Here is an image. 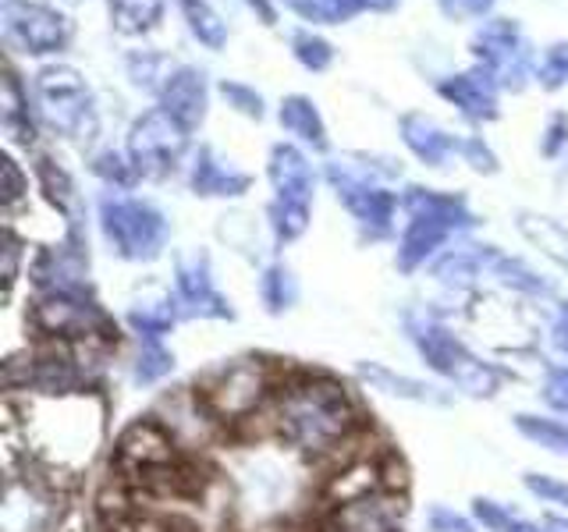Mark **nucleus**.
<instances>
[{"label":"nucleus","instance_id":"obj_1","mask_svg":"<svg viewBox=\"0 0 568 532\" xmlns=\"http://www.w3.org/2000/svg\"><path fill=\"white\" fill-rule=\"evenodd\" d=\"M103 440V405L79 395H40L26 405V454H32L40 483L75 479Z\"/></svg>","mask_w":568,"mask_h":532},{"label":"nucleus","instance_id":"obj_2","mask_svg":"<svg viewBox=\"0 0 568 532\" xmlns=\"http://www.w3.org/2000/svg\"><path fill=\"white\" fill-rule=\"evenodd\" d=\"M277 437L302 454H331L359 426L352 395L327 377H298L274 390Z\"/></svg>","mask_w":568,"mask_h":532},{"label":"nucleus","instance_id":"obj_3","mask_svg":"<svg viewBox=\"0 0 568 532\" xmlns=\"http://www.w3.org/2000/svg\"><path fill=\"white\" fill-rule=\"evenodd\" d=\"M405 206H408V213H413V221H408L402 245H398L402 270H416V266L426 263V256H434L458 227L476 224V217L469 213L462 195H444L434 188H413L405 195Z\"/></svg>","mask_w":568,"mask_h":532},{"label":"nucleus","instance_id":"obj_4","mask_svg":"<svg viewBox=\"0 0 568 532\" xmlns=\"http://www.w3.org/2000/svg\"><path fill=\"white\" fill-rule=\"evenodd\" d=\"M36 106L53 132H61L75 142H89L97 135V100L93 89L75 68L47 64L36 75Z\"/></svg>","mask_w":568,"mask_h":532},{"label":"nucleus","instance_id":"obj_5","mask_svg":"<svg viewBox=\"0 0 568 532\" xmlns=\"http://www.w3.org/2000/svg\"><path fill=\"white\" fill-rule=\"evenodd\" d=\"M408 330H413V341L423 351V359L462 390H469V395H494L497 383H501V372L469 355L466 345L452 330L434 324V319H408Z\"/></svg>","mask_w":568,"mask_h":532},{"label":"nucleus","instance_id":"obj_6","mask_svg":"<svg viewBox=\"0 0 568 532\" xmlns=\"http://www.w3.org/2000/svg\"><path fill=\"white\" fill-rule=\"evenodd\" d=\"M103 235L124 259H153L168 242V221L156 206L142 200H103Z\"/></svg>","mask_w":568,"mask_h":532},{"label":"nucleus","instance_id":"obj_7","mask_svg":"<svg viewBox=\"0 0 568 532\" xmlns=\"http://www.w3.org/2000/svg\"><path fill=\"white\" fill-rule=\"evenodd\" d=\"M476 64L501 89H523L532 75V47L515 18H490L473 35Z\"/></svg>","mask_w":568,"mask_h":532},{"label":"nucleus","instance_id":"obj_8","mask_svg":"<svg viewBox=\"0 0 568 532\" xmlns=\"http://www.w3.org/2000/svg\"><path fill=\"white\" fill-rule=\"evenodd\" d=\"M271 390L277 387L271 383V372L260 359H239L203 383V401L221 422H242L271 398Z\"/></svg>","mask_w":568,"mask_h":532},{"label":"nucleus","instance_id":"obj_9","mask_svg":"<svg viewBox=\"0 0 568 532\" xmlns=\"http://www.w3.org/2000/svg\"><path fill=\"white\" fill-rule=\"evenodd\" d=\"M189 150V129L178 124L164 106L146 111L132 121L129 129V160L139 174L146 177H164L171 174Z\"/></svg>","mask_w":568,"mask_h":532},{"label":"nucleus","instance_id":"obj_10","mask_svg":"<svg viewBox=\"0 0 568 532\" xmlns=\"http://www.w3.org/2000/svg\"><path fill=\"white\" fill-rule=\"evenodd\" d=\"M36 327L50 337H75V341H93V337H111L118 334V327L111 324V316H106L97 301H89L79 291H47L40 298V306L32 313Z\"/></svg>","mask_w":568,"mask_h":532},{"label":"nucleus","instance_id":"obj_11","mask_svg":"<svg viewBox=\"0 0 568 532\" xmlns=\"http://www.w3.org/2000/svg\"><path fill=\"white\" fill-rule=\"evenodd\" d=\"M327 182L334 185L337 200L348 206V213L369 238H384L390 224H395V209L398 200L390 195L384 185H377L373 177H366L363 171H355L352 164H331L327 167Z\"/></svg>","mask_w":568,"mask_h":532},{"label":"nucleus","instance_id":"obj_12","mask_svg":"<svg viewBox=\"0 0 568 532\" xmlns=\"http://www.w3.org/2000/svg\"><path fill=\"white\" fill-rule=\"evenodd\" d=\"M4 35L32 58L61 53L71 43V22L40 0H8L4 4Z\"/></svg>","mask_w":568,"mask_h":532},{"label":"nucleus","instance_id":"obj_13","mask_svg":"<svg viewBox=\"0 0 568 532\" xmlns=\"http://www.w3.org/2000/svg\"><path fill=\"white\" fill-rule=\"evenodd\" d=\"M327 532H402V497L381 490L363 501L337 504Z\"/></svg>","mask_w":568,"mask_h":532},{"label":"nucleus","instance_id":"obj_14","mask_svg":"<svg viewBox=\"0 0 568 532\" xmlns=\"http://www.w3.org/2000/svg\"><path fill=\"white\" fill-rule=\"evenodd\" d=\"M156 96H160V106H164L178 124H185L189 132L203 124L206 106H210V89H206V75L200 68L178 64Z\"/></svg>","mask_w":568,"mask_h":532},{"label":"nucleus","instance_id":"obj_15","mask_svg":"<svg viewBox=\"0 0 568 532\" xmlns=\"http://www.w3.org/2000/svg\"><path fill=\"white\" fill-rule=\"evenodd\" d=\"M174 298L182 313L189 316H231L227 298L217 291V284L210 277V263L206 256H189L178 263V280H174Z\"/></svg>","mask_w":568,"mask_h":532},{"label":"nucleus","instance_id":"obj_16","mask_svg":"<svg viewBox=\"0 0 568 532\" xmlns=\"http://www.w3.org/2000/svg\"><path fill=\"white\" fill-rule=\"evenodd\" d=\"M271 182H274V192H277L274 203L310 209L316 174L310 167V160L302 156L295 146H284V142H281V146L271 150Z\"/></svg>","mask_w":568,"mask_h":532},{"label":"nucleus","instance_id":"obj_17","mask_svg":"<svg viewBox=\"0 0 568 532\" xmlns=\"http://www.w3.org/2000/svg\"><path fill=\"white\" fill-rule=\"evenodd\" d=\"M497 85L484 68H473V71H462V75H452L437 85V93L455 103L462 114L469 121H490L497 117Z\"/></svg>","mask_w":568,"mask_h":532},{"label":"nucleus","instance_id":"obj_18","mask_svg":"<svg viewBox=\"0 0 568 532\" xmlns=\"http://www.w3.org/2000/svg\"><path fill=\"white\" fill-rule=\"evenodd\" d=\"M381 490H390L387 469L373 454H359V458H348L345 466L331 475L327 501H331V508H337V504L363 501V497L381 493Z\"/></svg>","mask_w":568,"mask_h":532},{"label":"nucleus","instance_id":"obj_19","mask_svg":"<svg viewBox=\"0 0 568 532\" xmlns=\"http://www.w3.org/2000/svg\"><path fill=\"white\" fill-rule=\"evenodd\" d=\"M402 139H405V146L430 167H444L452 156H462V146H466V139H458L448 129H440V124L426 114H405L402 117Z\"/></svg>","mask_w":568,"mask_h":532},{"label":"nucleus","instance_id":"obj_20","mask_svg":"<svg viewBox=\"0 0 568 532\" xmlns=\"http://www.w3.org/2000/svg\"><path fill=\"white\" fill-rule=\"evenodd\" d=\"M189 185L195 195H242L248 188V174L231 167L227 160H221L210 146H203L192 160Z\"/></svg>","mask_w":568,"mask_h":532},{"label":"nucleus","instance_id":"obj_21","mask_svg":"<svg viewBox=\"0 0 568 532\" xmlns=\"http://www.w3.org/2000/svg\"><path fill=\"white\" fill-rule=\"evenodd\" d=\"M281 129L310 142L313 150H327V129H324V117H320L316 103L310 96H288L281 103Z\"/></svg>","mask_w":568,"mask_h":532},{"label":"nucleus","instance_id":"obj_22","mask_svg":"<svg viewBox=\"0 0 568 532\" xmlns=\"http://www.w3.org/2000/svg\"><path fill=\"white\" fill-rule=\"evenodd\" d=\"M168 0H106L111 25L121 35H146L160 25Z\"/></svg>","mask_w":568,"mask_h":532},{"label":"nucleus","instance_id":"obj_23","mask_svg":"<svg viewBox=\"0 0 568 532\" xmlns=\"http://www.w3.org/2000/svg\"><path fill=\"white\" fill-rule=\"evenodd\" d=\"M178 8H182V14H185L189 32L203 47H210V50L227 47V22L217 14V8H213L210 0H178Z\"/></svg>","mask_w":568,"mask_h":532},{"label":"nucleus","instance_id":"obj_24","mask_svg":"<svg viewBox=\"0 0 568 532\" xmlns=\"http://www.w3.org/2000/svg\"><path fill=\"white\" fill-rule=\"evenodd\" d=\"M519 231L532 242L544 248V256H550L558 266H568V231L550 221V217H537V213H523L519 217Z\"/></svg>","mask_w":568,"mask_h":532},{"label":"nucleus","instance_id":"obj_25","mask_svg":"<svg viewBox=\"0 0 568 532\" xmlns=\"http://www.w3.org/2000/svg\"><path fill=\"white\" fill-rule=\"evenodd\" d=\"M284 4H288L302 22H313V25H342L359 11H366L363 0H284Z\"/></svg>","mask_w":568,"mask_h":532},{"label":"nucleus","instance_id":"obj_26","mask_svg":"<svg viewBox=\"0 0 568 532\" xmlns=\"http://www.w3.org/2000/svg\"><path fill=\"white\" fill-rule=\"evenodd\" d=\"M178 298H156V301H139V306L129 313V324L146 337V341H160L171 327H174V316H178Z\"/></svg>","mask_w":568,"mask_h":532},{"label":"nucleus","instance_id":"obj_27","mask_svg":"<svg viewBox=\"0 0 568 532\" xmlns=\"http://www.w3.org/2000/svg\"><path fill=\"white\" fill-rule=\"evenodd\" d=\"M4 129L18 142H26V146L36 139L32 117H29V96L22 93V85H18L14 71H4Z\"/></svg>","mask_w":568,"mask_h":532},{"label":"nucleus","instance_id":"obj_28","mask_svg":"<svg viewBox=\"0 0 568 532\" xmlns=\"http://www.w3.org/2000/svg\"><path fill=\"white\" fill-rule=\"evenodd\" d=\"M292 58L306 71H327L334 61V47L313 29H298L292 32Z\"/></svg>","mask_w":568,"mask_h":532},{"label":"nucleus","instance_id":"obj_29","mask_svg":"<svg viewBox=\"0 0 568 532\" xmlns=\"http://www.w3.org/2000/svg\"><path fill=\"white\" fill-rule=\"evenodd\" d=\"M174 68L178 64H171L168 58H160V53H132V58H129L132 82L153 89V93H160V89H164V82L171 79Z\"/></svg>","mask_w":568,"mask_h":532},{"label":"nucleus","instance_id":"obj_30","mask_svg":"<svg viewBox=\"0 0 568 532\" xmlns=\"http://www.w3.org/2000/svg\"><path fill=\"white\" fill-rule=\"evenodd\" d=\"M171 369H174V359H171V351L164 345H160V341H142V351H139V359H135V380L156 383V380H164Z\"/></svg>","mask_w":568,"mask_h":532},{"label":"nucleus","instance_id":"obj_31","mask_svg":"<svg viewBox=\"0 0 568 532\" xmlns=\"http://www.w3.org/2000/svg\"><path fill=\"white\" fill-rule=\"evenodd\" d=\"M519 430L537 440L540 448H550L558 454H568V426L555 422V419H532V416H519Z\"/></svg>","mask_w":568,"mask_h":532},{"label":"nucleus","instance_id":"obj_32","mask_svg":"<svg viewBox=\"0 0 568 532\" xmlns=\"http://www.w3.org/2000/svg\"><path fill=\"white\" fill-rule=\"evenodd\" d=\"M260 291H263V301H266V306H271L274 313L288 309L292 301H295V295H298L295 277H292L288 270H284V266H271V270L263 274Z\"/></svg>","mask_w":568,"mask_h":532},{"label":"nucleus","instance_id":"obj_33","mask_svg":"<svg viewBox=\"0 0 568 532\" xmlns=\"http://www.w3.org/2000/svg\"><path fill=\"white\" fill-rule=\"evenodd\" d=\"M476 519L484 522L490 532H544L540 525L519 519V514L505 511L501 504H494V501H476Z\"/></svg>","mask_w":568,"mask_h":532},{"label":"nucleus","instance_id":"obj_34","mask_svg":"<svg viewBox=\"0 0 568 532\" xmlns=\"http://www.w3.org/2000/svg\"><path fill=\"white\" fill-rule=\"evenodd\" d=\"M93 171L103 177V182H111V185H118V188H129V185L135 182V177H139V171H135L132 160H124V156L114 153V150L100 153V156L93 160Z\"/></svg>","mask_w":568,"mask_h":532},{"label":"nucleus","instance_id":"obj_35","mask_svg":"<svg viewBox=\"0 0 568 532\" xmlns=\"http://www.w3.org/2000/svg\"><path fill=\"white\" fill-rule=\"evenodd\" d=\"M537 79L544 89H558L568 82V43H555L544 50V58L537 64Z\"/></svg>","mask_w":568,"mask_h":532},{"label":"nucleus","instance_id":"obj_36","mask_svg":"<svg viewBox=\"0 0 568 532\" xmlns=\"http://www.w3.org/2000/svg\"><path fill=\"white\" fill-rule=\"evenodd\" d=\"M221 93H224V100L235 106L239 114H245V117H263V96L256 93V89H248V85H242V82H221Z\"/></svg>","mask_w":568,"mask_h":532},{"label":"nucleus","instance_id":"obj_37","mask_svg":"<svg viewBox=\"0 0 568 532\" xmlns=\"http://www.w3.org/2000/svg\"><path fill=\"white\" fill-rule=\"evenodd\" d=\"M363 377H366V380H377L381 387H387V395H402V398H426L419 383L405 380V377H390L387 369H373V366H363Z\"/></svg>","mask_w":568,"mask_h":532},{"label":"nucleus","instance_id":"obj_38","mask_svg":"<svg viewBox=\"0 0 568 532\" xmlns=\"http://www.w3.org/2000/svg\"><path fill=\"white\" fill-rule=\"evenodd\" d=\"M437 4L452 22H473V18H484L494 8V0H437Z\"/></svg>","mask_w":568,"mask_h":532},{"label":"nucleus","instance_id":"obj_39","mask_svg":"<svg viewBox=\"0 0 568 532\" xmlns=\"http://www.w3.org/2000/svg\"><path fill=\"white\" fill-rule=\"evenodd\" d=\"M526 487L537 493V497H544V501H550V504H561V508H568V487L565 483H558V479H544V475H529L526 479Z\"/></svg>","mask_w":568,"mask_h":532},{"label":"nucleus","instance_id":"obj_40","mask_svg":"<svg viewBox=\"0 0 568 532\" xmlns=\"http://www.w3.org/2000/svg\"><path fill=\"white\" fill-rule=\"evenodd\" d=\"M26 188H29V185H26L22 171H18V164H14L11 156H4V203H8V209H11L18 200H22Z\"/></svg>","mask_w":568,"mask_h":532},{"label":"nucleus","instance_id":"obj_41","mask_svg":"<svg viewBox=\"0 0 568 532\" xmlns=\"http://www.w3.org/2000/svg\"><path fill=\"white\" fill-rule=\"evenodd\" d=\"M547 405H555L558 412H568V366L558 369L555 377L547 380V390H544Z\"/></svg>","mask_w":568,"mask_h":532},{"label":"nucleus","instance_id":"obj_42","mask_svg":"<svg viewBox=\"0 0 568 532\" xmlns=\"http://www.w3.org/2000/svg\"><path fill=\"white\" fill-rule=\"evenodd\" d=\"M462 156H466L476 171H487V174H490V171H497V160H494V153H490V150H487L479 139H466V146H462Z\"/></svg>","mask_w":568,"mask_h":532},{"label":"nucleus","instance_id":"obj_43","mask_svg":"<svg viewBox=\"0 0 568 532\" xmlns=\"http://www.w3.org/2000/svg\"><path fill=\"white\" fill-rule=\"evenodd\" d=\"M568 142V117L565 114H558V117H550V124H547V139H544V153L547 156H555L561 146Z\"/></svg>","mask_w":568,"mask_h":532},{"label":"nucleus","instance_id":"obj_44","mask_svg":"<svg viewBox=\"0 0 568 532\" xmlns=\"http://www.w3.org/2000/svg\"><path fill=\"white\" fill-rule=\"evenodd\" d=\"M430 529H434V532H473V525H469L466 519H458V514L448 511V508H437V511L430 514Z\"/></svg>","mask_w":568,"mask_h":532},{"label":"nucleus","instance_id":"obj_45","mask_svg":"<svg viewBox=\"0 0 568 532\" xmlns=\"http://www.w3.org/2000/svg\"><path fill=\"white\" fill-rule=\"evenodd\" d=\"M14 277H18V238L11 235H4V291L11 295V288H14Z\"/></svg>","mask_w":568,"mask_h":532},{"label":"nucleus","instance_id":"obj_46","mask_svg":"<svg viewBox=\"0 0 568 532\" xmlns=\"http://www.w3.org/2000/svg\"><path fill=\"white\" fill-rule=\"evenodd\" d=\"M550 345H555L561 355H568V301H561L555 324H550Z\"/></svg>","mask_w":568,"mask_h":532},{"label":"nucleus","instance_id":"obj_47","mask_svg":"<svg viewBox=\"0 0 568 532\" xmlns=\"http://www.w3.org/2000/svg\"><path fill=\"white\" fill-rule=\"evenodd\" d=\"M245 4L260 14V22H263V25H274V22H277V11H274L271 0H245Z\"/></svg>","mask_w":568,"mask_h":532},{"label":"nucleus","instance_id":"obj_48","mask_svg":"<svg viewBox=\"0 0 568 532\" xmlns=\"http://www.w3.org/2000/svg\"><path fill=\"white\" fill-rule=\"evenodd\" d=\"M363 4H366V11H390L398 0H363Z\"/></svg>","mask_w":568,"mask_h":532},{"label":"nucleus","instance_id":"obj_49","mask_svg":"<svg viewBox=\"0 0 568 532\" xmlns=\"http://www.w3.org/2000/svg\"><path fill=\"white\" fill-rule=\"evenodd\" d=\"M547 529H550V532H568V522H565V519H550Z\"/></svg>","mask_w":568,"mask_h":532}]
</instances>
